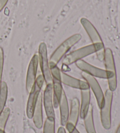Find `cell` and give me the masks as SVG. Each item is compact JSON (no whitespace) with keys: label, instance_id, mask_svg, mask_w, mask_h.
Returning a JSON list of instances; mask_svg holds the SVG:
<instances>
[{"label":"cell","instance_id":"obj_1","mask_svg":"<svg viewBox=\"0 0 120 133\" xmlns=\"http://www.w3.org/2000/svg\"><path fill=\"white\" fill-rule=\"evenodd\" d=\"M104 47L95 46L93 44L88 45L76 50L66 56L63 60V64L69 66L95 53L98 60L100 61H104Z\"/></svg>","mask_w":120,"mask_h":133},{"label":"cell","instance_id":"obj_2","mask_svg":"<svg viewBox=\"0 0 120 133\" xmlns=\"http://www.w3.org/2000/svg\"><path fill=\"white\" fill-rule=\"evenodd\" d=\"M49 66L52 78L53 106L55 108H57L64 91L62 85L61 71L57 65L54 63L49 62Z\"/></svg>","mask_w":120,"mask_h":133},{"label":"cell","instance_id":"obj_3","mask_svg":"<svg viewBox=\"0 0 120 133\" xmlns=\"http://www.w3.org/2000/svg\"><path fill=\"white\" fill-rule=\"evenodd\" d=\"M104 61L107 72L109 89L112 92L116 90L117 87V79L116 65L113 54L110 49H105Z\"/></svg>","mask_w":120,"mask_h":133},{"label":"cell","instance_id":"obj_4","mask_svg":"<svg viewBox=\"0 0 120 133\" xmlns=\"http://www.w3.org/2000/svg\"><path fill=\"white\" fill-rule=\"evenodd\" d=\"M45 82L44 77L42 75H39L36 79L35 84L32 88L31 89L29 93V96L28 100L26 105V116L29 118H32L33 111L37 103L38 98L40 94V91L42 88Z\"/></svg>","mask_w":120,"mask_h":133},{"label":"cell","instance_id":"obj_5","mask_svg":"<svg viewBox=\"0 0 120 133\" xmlns=\"http://www.w3.org/2000/svg\"><path fill=\"white\" fill-rule=\"evenodd\" d=\"M81 38V36L80 34H75L69 37L62 43L53 53L50 57L49 62L57 65L71 47L80 41Z\"/></svg>","mask_w":120,"mask_h":133},{"label":"cell","instance_id":"obj_6","mask_svg":"<svg viewBox=\"0 0 120 133\" xmlns=\"http://www.w3.org/2000/svg\"><path fill=\"white\" fill-rule=\"evenodd\" d=\"M113 92L109 89L104 95V103L100 109V117L103 127L105 130H110L111 127V106Z\"/></svg>","mask_w":120,"mask_h":133},{"label":"cell","instance_id":"obj_7","mask_svg":"<svg viewBox=\"0 0 120 133\" xmlns=\"http://www.w3.org/2000/svg\"><path fill=\"white\" fill-rule=\"evenodd\" d=\"M38 58L42 75L46 84L52 83V78L50 73L49 62L47 57V50L46 44L41 43L39 44L38 50Z\"/></svg>","mask_w":120,"mask_h":133},{"label":"cell","instance_id":"obj_8","mask_svg":"<svg viewBox=\"0 0 120 133\" xmlns=\"http://www.w3.org/2000/svg\"><path fill=\"white\" fill-rule=\"evenodd\" d=\"M81 76L85 79L86 82L87 83L89 88L92 89L94 94L98 106L99 108L101 109L104 103V95L103 94V92L98 81L94 77L85 72H83L81 73Z\"/></svg>","mask_w":120,"mask_h":133},{"label":"cell","instance_id":"obj_9","mask_svg":"<svg viewBox=\"0 0 120 133\" xmlns=\"http://www.w3.org/2000/svg\"><path fill=\"white\" fill-rule=\"evenodd\" d=\"M38 64H39V58L38 55L34 54L31 58L29 64L28 66L27 74L26 77V89L28 92L31 91L37 79V74Z\"/></svg>","mask_w":120,"mask_h":133},{"label":"cell","instance_id":"obj_10","mask_svg":"<svg viewBox=\"0 0 120 133\" xmlns=\"http://www.w3.org/2000/svg\"><path fill=\"white\" fill-rule=\"evenodd\" d=\"M77 68L87 74L94 77H97L102 79H107V75L105 70L96 67L86 62L84 60H79L75 63Z\"/></svg>","mask_w":120,"mask_h":133},{"label":"cell","instance_id":"obj_11","mask_svg":"<svg viewBox=\"0 0 120 133\" xmlns=\"http://www.w3.org/2000/svg\"><path fill=\"white\" fill-rule=\"evenodd\" d=\"M42 99L47 117L55 118L53 101L52 83L46 84V87L45 89Z\"/></svg>","mask_w":120,"mask_h":133},{"label":"cell","instance_id":"obj_12","mask_svg":"<svg viewBox=\"0 0 120 133\" xmlns=\"http://www.w3.org/2000/svg\"><path fill=\"white\" fill-rule=\"evenodd\" d=\"M81 25L87 32L89 36L92 43L95 46L104 47L101 38L99 33L96 30L94 26L89 21L85 18H82L80 20Z\"/></svg>","mask_w":120,"mask_h":133},{"label":"cell","instance_id":"obj_13","mask_svg":"<svg viewBox=\"0 0 120 133\" xmlns=\"http://www.w3.org/2000/svg\"><path fill=\"white\" fill-rule=\"evenodd\" d=\"M61 80L63 84L73 88L80 90H85L90 88L86 82L72 77L64 72H61Z\"/></svg>","mask_w":120,"mask_h":133},{"label":"cell","instance_id":"obj_14","mask_svg":"<svg viewBox=\"0 0 120 133\" xmlns=\"http://www.w3.org/2000/svg\"><path fill=\"white\" fill-rule=\"evenodd\" d=\"M43 96L42 94H40L38 98L37 103L36 104L35 108L33 111V120L36 127L38 129H41L43 126V113H42V106H43Z\"/></svg>","mask_w":120,"mask_h":133},{"label":"cell","instance_id":"obj_15","mask_svg":"<svg viewBox=\"0 0 120 133\" xmlns=\"http://www.w3.org/2000/svg\"><path fill=\"white\" fill-rule=\"evenodd\" d=\"M81 104H80V117L84 119L88 113L90 106V88L85 90H81Z\"/></svg>","mask_w":120,"mask_h":133},{"label":"cell","instance_id":"obj_16","mask_svg":"<svg viewBox=\"0 0 120 133\" xmlns=\"http://www.w3.org/2000/svg\"><path fill=\"white\" fill-rule=\"evenodd\" d=\"M59 106L60 108V112H61V123L62 125L64 126L68 122L69 116L68 101L64 91H63L62 94Z\"/></svg>","mask_w":120,"mask_h":133},{"label":"cell","instance_id":"obj_17","mask_svg":"<svg viewBox=\"0 0 120 133\" xmlns=\"http://www.w3.org/2000/svg\"><path fill=\"white\" fill-rule=\"evenodd\" d=\"M80 112V104L79 99L74 98L71 100L70 112L69 114L68 122L71 123L76 126L77 124Z\"/></svg>","mask_w":120,"mask_h":133},{"label":"cell","instance_id":"obj_18","mask_svg":"<svg viewBox=\"0 0 120 133\" xmlns=\"http://www.w3.org/2000/svg\"><path fill=\"white\" fill-rule=\"evenodd\" d=\"M84 121H85V125L86 131H87V133H97L94 124L93 108L92 106L90 105L88 113L86 115L85 118H84Z\"/></svg>","mask_w":120,"mask_h":133},{"label":"cell","instance_id":"obj_19","mask_svg":"<svg viewBox=\"0 0 120 133\" xmlns=\"http://www.w3.org/2000/svg\"><path fill=\"white\" fill-rule=\"evenodd\" d=\"M7 96H8V87L5 82H2L0 85V114L4 110L5 106Z\"/></svg>","mask_w":120,"mask_h":133},{"label":"cell","instance_id":"obj_20","mask_svg":"<svg viewBox=\"0 0 120 133\" xmlns=\"http://www.w3.org/2000/svg\"><path fill=\"white\" fill-rule=\"evenodd\" d=\"M10 109L7 108H5L0 114V131H4L7 122L10 115Z\"/></svg>","mask_w":120,"mask_h":133},{"label":"cell","instance_id":"obj_21","mask_svg":"<svg viewBox=\"0 0 120 133\" xmlns=\"http://www.w3.org/2000/svg\"><path fill=\"white\" fill-rule=\"evenodd\" d=\"M55 118L47 117L44 125V133H55Z\"/></svg>","mask_w":120,"mask_h":133},{"label":"cell","instance_id":"obj_22","mask_svg":"<svg viewBox=\"0 0 120 133\" xmlns=\"http://www.w3.org/2000/svg\"><path fill=\"white\" fill-rule=\"evenodd\" d=\"M4 51L1 47H0V85L2 82V72H3V67H4Z\"/></svg>","mask_w":120,"mask_h":133},{"label":"cell","instance_id":"obj_23","mask_svg":"<svg viewBox=\"0 0 120 133\" xmlns=\"http://www.w3.org/2000/svg\"><path fill=\"white\" fill-rule=\"evenodd\" d=\"M66 128L69 133H80L76 129L75 125H74L71 123H67L66 124Z\"/></svg>","mask_w":120,"mask_h":133},{"label":"cell","instance_id":"obj_24","mask_svg":"<svg viewBox=\"0 0 120 133\" xmlns=\"http://www.w3.org/2000/svg\"><path fill=\"white\" fill-rule=\"evenodd\" d=\"M8 1V0H0V12L3 9Z\"/></svg>","mask_w":120,"mask_h":133},{"label":"cell","instance_id":"obj_25","mask_svg":"<svg viewBox=\"0 0 120 133\" xmlns=\"http://www.w3.org/2000/svg\"><path fill=\"white\" fill-rule=\"evenodd\" d=\"M57 133H66V132L64 127H60L58 129V131H57Z\"/></svg>","mask_w":120,"mask_h":133},{"label":"cell","instance_id":"obj_26","mask_svg":"<svg viewBox=\"0 0 120 133\" xmlns=\"http://www.w3.org/2000/svg\"><path fill=\"white\" fill-rule=\"evenodd\" d=\"M116 133H120V124L119 125V127H118V129H117V130Z\"/></svg>","mask_w":120,"mask_h":133},{"label":"cell","instance_id":"obj_27","mask_svg":"<svg viewBox=\"0 0 120 133\" xmlns=\"http://www.w3.org/2000/svg\"><path fill=\"white\" fill-rule=\"evenodd\" d=\"M4 133H5V132H4Z\"/></svg>","mask_w":120,"mask_h":133}]
</instances>
